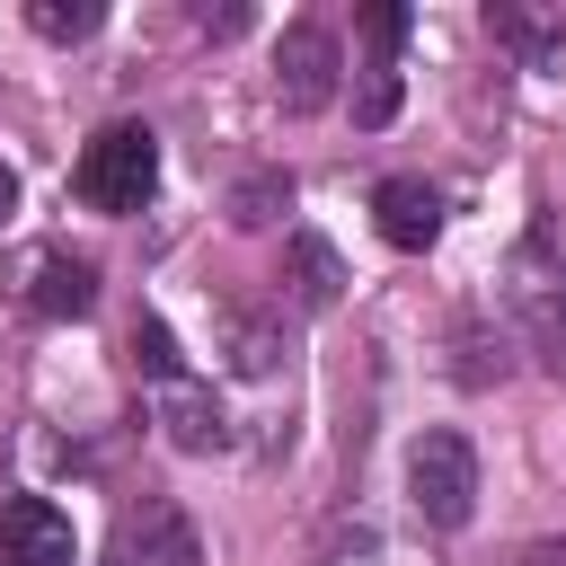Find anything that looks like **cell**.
<instances>
[{"instance_id":"cell-8","label":"cell","mask_w":566,"mask_h":566,"mask_svg":"<svg viewBox=\"0 0 566 566\" xmlns=\"http://www.w3.org/2000/svg\"><path fill=\"white\" fill-rule=\"evenodd\" d=\"M27 310H44V318H88V310H97V265L71 256V248H35V256H27Z\"/></svg>"},{"instance_id":"cell-14","label":"cell","mask_w":566,"mask_h":566,"mask_svg":"<svg viewBox=\"0 0 566 566\" xmlns=\"http://www.w3.org/2000/svg\"><path fill=\"white\" fill-rule=\"evenodd\" d=\"M221 327H230V363H239V371H274V354H283V336H274V327H265L256 310H230Z\"/></svg>"},{"instance_id":"cell-15","label":"cell","mask_w":566,"mask_h":566,"mask_svg":"<svg viewBox=\"0 0 566 566\" xmlns=\"http://www.w3.org/2000/svg\"><path fill=\"white\" fill-rule=\"evenodd\" d=\"M363 35H371V53H380V71H389V53L407 44V9H398V0H371V9H363Z\"/></svg>"},{"instance_id":"cell-1","label":"cell","mask_w":566,"mask_h":566,"mask_svg":"<svg viewBox=\"0 0 566 566\" xmlns=\"http://www.w3.org/2000/svg\"><path fill=\"white\" fill-rule=\"evenodd\" d=\"M159 186V133L150 124H97L80 142V168H71V195L88 212H142Z\"/></svg>"},{"instance_id":"cell-10","label":"cell","mask_w":566,"mask_h":566,"mask_svg":"<svg viewBox=\"0 0 566 566\" xmlns=\"http://www.w3.org/2000/svg\"><path fill=\"white\" fill-rule=\"evenodd\" d=\"M283 283H292L301 310H327V301L345 292V265H336V248H327L318 230H292V239H283Z\"/></svg>"},{"instance_id":"cell-6","label":"cell","mask_w":566,"mask_h":566,"mask_svg":"<svg viewBox=\"0 0 566 566\" xmlns=\"http://www.w3.org/2000/svg\"><path fill=\"white\" fill-rule=\"evenodd\" d=\"M0 566H71V513L53 495H0Z\"/></svg>"},{"instance_id":"cell-3","label":"cell","mask_w":566,"mask_h":566,"mask_svg":"<svg viewBox=\"0 0 566 566\" xmlns=\"http://www.w3.org/2000/svg\"><path fill=\"white\" fill-rule=\"evenodd\" d=\"M513 318H522L531 354L566 380V265L548 256V230H531V248L513 256Z\"/></svg>"},{"instance_id":"cell-13","label":"cell","mask_w":566,"mask_h":566,"mask_svg":"<svg viewBox=\"0 0 566 566\" xmlns=\"http://www.w3.org/2000/svg\"><path fill=\"white\" fill-rule=\"evenodd\" d=\"M283 203H292V177H283V168H265V177H248V186L230 195V221H239V230H265Z\"/></svg>"},{"instance_id":"cell-18","label":"cell","mask_w":566,"mask_h":566,"mask_svg":"<svg viewBox=\"0 0 566 566\" xmlns=\"http://www.w3.org/2000/svg\"><path fill=\"white\" fill-rule=\"evenodd\" d=\"M9 212H18V168L0 159V221H9Z\"/></svg>"},{"instance_id":"cell-17","label":"cell","mask_w":566,"mask_h":566,"mask_svg":"<svg viewBox=\"0 0 566 566\" xmlns=\"http://www.w3.org/2000/svg\"><path fill=\"white\" fill-rule=\"evenodd\" d=\"M522 566H566V531H557V539H531V548H522Z\"/></svg>"},{"instance_id":"cell-2","label":"cell","mask_w":566,"mask_h":566,"mask_svg":"<svg viewBox=\"0 0 566 566\" xmlns=\"http://www.w3.org/2000/svg\"><path fill=\"white\" fill-rule=\"evenodd\" d=\"M407 504L433 531H460L478 513V451H469V433H451V424L416 433V451H407Z\"/></svg>"},{"instance_id":"cell-11","label":"cell","mask_w":566,"mask_h":566,"mask_svg":"<svg viewBox=\"0 0 566 566\" xmlns=\"http://www.w3.org/2000/svg\"><path fill=\"white\" fill-rule=\"evenodd\" d=\"M124 354H133V371H142L150 389H168V380H186V354H177V336H168V318H133V336H124Z\"/></svg>"},{"instance_id":"cell-16","label":"cell","mask_w":566,"mask_h":566,"mask_svg":"<svg viewBox=\"0 0 566 566\" xmlns=\"http://www.w3.org/2000/svg\"><path fill=\"white\" fill-rule=\"evenodd\" d=\"M354 115H363V124H389V115H398V71H380V62H371V80H363Z\"/></svg>"},{"instance_id":"cell-12","label":"cell","mask_w":566,"mask_h":566,"mask_svg":"<svg viewBox=\"0 0 566 566\" xmlns=\"http://www.w3.org/2000/svg\"><path fill=\"white\" fill-rule=\"evenodd\" d=\"M27 27H35L44 44H88V35L106 27V9H97V0H27Z\"/></svg>"},{"instance_id":"cell-9","label":"cell","mask_w":566,"mask_h":566,"mask_svg":"<svg viewBox=\"0 0 566 566\" xmlns=\"http://www.w3.org/2000/svg\"><path fill=\"white\" fill-rule=\"evenodd\" d=\"M159 433H168L177 451H221V442H230L212 389H195V380H168V389H159Z\"/></svg>"},{"instance_id":"cell-7","label":"cell","mask_w":566,"mask_h":566,"mask_svg":"<svg viewBox=\"0 0 566 566\" xmlns=\"http://www.w3.org/2000/svg\"><path fill=\"white\" fill-rule=\"evenodd\" d=\"M371 221H380L389 248L424 256V248L442 239V195H433L424 177H380V186H371Z\"/></svg>"},{"instance_id":"cell-4","label":"cell","mask_w":566,"mask_h":566,"mask_svg":"<svg viewBox=\"0 0 566 566\" xmlns=\"http://www.w3.org/2000/svg\"><path fill=\"white\" fill-rule=\"evenodd\" d=\"M336 71H345L336 35H327L318 18H292L283 44H274V97H283V115H318V106H336Z\"/></svg>"},{"instance_id":"cell-5","label":"cell","mask_w":566,"mask_h":566,"mask_svg":"<svg viewBox=\"0 0 566 566\" xmlns=\"http://www.w3.org/2000/svg\"><path fill=\"white\" fill-rule=\"evenodd\" d=\"M115 566H203V531L186 522V504L142 495V504L115 522Z\"/></svg>"}]
</instances>
